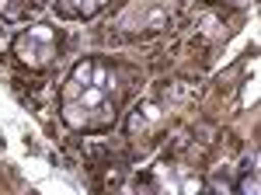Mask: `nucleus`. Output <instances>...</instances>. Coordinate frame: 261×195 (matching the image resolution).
<instances>
[{
    "instance_id": "nucleus-4",
    "label": "nucleus",
    "mask_w": 261,
    "mask_h": 195,
    "mask_svg": "<svg viewBox=\"0 0 261 195\" xmlns=\"http://www.w3.org/2000/svg\"><path fill=\"white\" fill-rule=\"evenodd\" d=\"M153 185L167 195H195V192H209L205 178H199L195 171L181 167V164H161L153 167Z\"/></svg>"
},
{
    "instance_id": "nucleus-3",
    "label": "nucleus",
    "mask_w": 261,
    "mask_h": 195,
    "mask_svg": "<svg viewBox=\"0 0 261 195\" xmlns=\"http://www.w3.org/2000/svg\"><path fill=\"white\" fill-rule=\"evenodd\" d=\"M174 7H178V0L174 4L171 0L167 4L164 0H136V4H129L122 11L119 28H125V32H157V28H164L171 21Z\"/></svg>"
},
{
    "instance_id": "nucleus-2",
    "label": "nucleus",
    "mask_w": 261,
    "mask_h": 195,
    "mask_svg": "<svg viewBox=\"0 0 261 195\" xmlns=\"http://www.w3.org/2000/svg\"><path fill=\"white\" fill-rule=\"evenodd\" d=\"M60 53V35L49 25H32L14 39V56L24 66H49Z\"/></svg>"
},
{
    "instance_id": "nucleus-1",
    "label": "nucleus",
    "mask_w": 261,
    "mask_h": 195,
    "mask_svg": "<svg viewBox=\"0 0 261 195\" xmlns=\"http://www.w3.org/2000/svg\"><path fill=\"white\" fill-rule=\"evenodd\" d=\"M119 77L101 59H81L63 84L60 112L63 122L77 133H98L108 129L119 115Z\"/></svg>"
},
{
    "instance_id": "nucleus-6",
    "label": "nucleus",
    "mask_w": 261,
    "mask_h": 195,
    "mask_svg": "<svg viewBox=\"0 0 261 195\" xmlns=\"http://www.w3.org/2000/svg\"><path fill=\"white\" fill-rule=\"evenodd\" d=\"M161 122V108L157 105H140L133 118H129V133H146L150 126H157Z\"/></svg>"
},
{
    "instance_id": "nucleus-5",
    "label": "nucleus",
    "mask_w": 261,
    "mask_h": 195,
    "mask_svg": "<svg viewBox=\"0 0 261 195\" xmlns=\"http://www.w3.org/2000/svg\"><path fill=\"white\" fill-rule=\"evenodd\" d=\"M105 4L108 0H60V11L66 18H91V14H98Z\"/></svg>"
},
{
    "instance_id": "nucleus-7",
    "label": "nucleus",
    "mask_w": 261,
    "mask_h": 195,
    "mask_svg": "<svg viewBox=\"0 0 261 195\" xmlns=\"http://www.w3.org/2000/svg\"><path fill=\"white\" fill-rule=\"evenodd\" d=\"M237 192H258V157L251 154L241 164V181H233Z\"/></svg>"
}]
</instances>
